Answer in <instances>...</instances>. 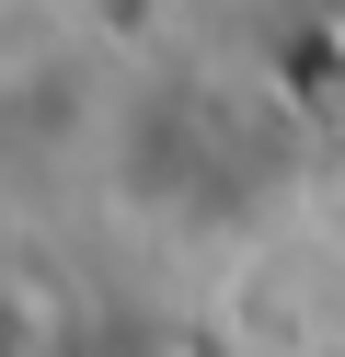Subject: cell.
<instances>
[{"label": "cell", "mask_w": 345, "mask_h": 357, "mask_svg": "<svg viewBox=\"0 0 345 357\" xmlns=\"http://www.w3.org/2000/svg\"><path fill=\"white\" fill-rule=\"evenodd\" d=\"M184 12H219V0H184Z\"/></svg>", "instance_id": "6da1fadb"}]
</instances>
